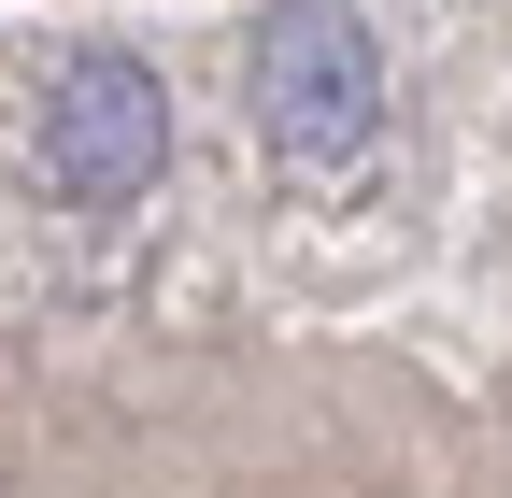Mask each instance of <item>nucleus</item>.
<instances>
[{"label":"nucleus","mask_w":512,"mask_h":498,"mask_svg":"<svg viewBox=\"0 0 512 498\" xmlns=\"http://www.w3.org/2000/svg\"><path fill=\"white\" fill-rule=\"evenodd\" d=\"M171 157V86H157V57H128V43H72L57 57V86H43V185L57 200H143Z\"/></svg>","instance_id":"f03ea898"},{"label":"nucleus","mask_w":512,"mask_h":498,"mask_svg":"<svg viewBox=\"0 0 512 498\" xmlns=\"http://www.w3.org/2000/svg\"><path fill=\"white\" fill-rule=\"evenodd\" d=\"M256 143L271 157H356L384 129V43L356 29V0H271L256 15Z\"/></svg>","instance_id":"f257e3e1"}]
</instances>
